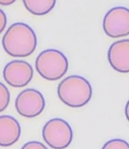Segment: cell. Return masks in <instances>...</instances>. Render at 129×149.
I'll return each mask as SVG.
<instances>
[{
    "label": "cell",
    "instance_id": "6da1fadb",
    "mask_svg": "<svg viewBox=\"0 0 129 149\" xmlns=\"http://www.w3.org/2000/svg\"><path fill=\"white\" fill-rule=\"evenodd\" d=\"M2 46L10 56H29L37 48V36L35 30L26 23H14L3 36Z\"/></svg>",
    "mask_w": 129,
    "mask_h": 149
},
{
    "label": "cell",
    "instance_id": "7a4b0ae2",
    "mask_svg": "<svg viewBox=\"0 0 129 149\" xmlns=\"http://www.w3.org/2000/svg\"><path fill=\"white\" fill-rule=\"evenodd\" d=\"M93 95L92 86L80 75H70L60 82L57 96L70 107H82L89 102Z\"/></svg>",
    "mask_w": 129,
    "mask_h": 149
},
{
    "label": "cell",
    "instance_id": "3957f363",
    "mask_svg": "<svg viewBox=\"0 0 129 149\" xmlns=\"http://www.w3.org/2000/svg\"><path fill=\"white\" fill-rule=\"evenodd\" d=\"M69 68L67 56L57 49H46L37 55L35 69L37 73L49 81H56L64 76Z\"/></svg>",
    "mask_w": 129,
    "mask_h": 149
},
{
    "label": "cell",
    "instance_id": "277c9868",
    "mask_svg": "<svg viewBox=\"0 0 129 149\" xmlns=\"http://www.w3.org/2000/svg\"><path fill=\"white\" fill-rule=\"evenodd\" d=\"M45 143L53 149H66L72 143L71 125L62 118H53L44 125L42 132Z\"/></svg>",
    "mask_w": 129,
    "mask_h": 149
},
{
    "label": "cell",
    "instance_id": "5b68a950",
    "mask_svg": "<svg viewBox=\"0 0 129 149\" xmlns=\"http://www.w3.org/2000/svg\"><path fill=\"white\" fill-rule=\"evenodd\" d=\"M103 30L112 39L124 38L129 35V8L114 6L105 14Z\"/></svg>",
    "mask_w": 129,
    "mask_h": 149
},
{
    "label": "cell",
    "instance_id": "8992f818",
    "mask_svg": "<svg viewBox=\"0 0 129 149\" xmlns=\"http://www.w3.org/2000/svg\"><path fill=\"white\" fill-rule=\"evenodd\" d=\"M15 107L18 114L25 118L37 117L45 109V98L35 89L23 90L16 98Z\"/></svg>",
    "mask_w": 129,
    "mask_h": 149
},
{
    "label": "cell",
    "instance_id": "52a82bcc",
    "mask_svg": "<svg viewBox=\"0 0 129 149\" xmlns=\"http://www.w3.org/2000/svg\"><path fill=\"white\" fill-rule=\"evenodd\" d=\"M32 77V66L22 60L12 61L3 69V78L12 88H24L31 81Z\"/></svg>",
    "mask_w": 129,
    "mask_h": 149
},
{
    "label": "cell",
    "instance_id": "ba28073f",
    "mask_svg": "<svg viewBox=\"0 0 129 149\" xmlns=\"http://www.w3.org/2000/svg\"><path fill=\"white\" fill-rule=\"evenodd\" d=\"M107 60L117 72L129 73V39L112 43L107 52Z\"/></svg>",
    "mask_w": 129,
    "mask_h": 149
},
{
    "label": "cell",
    "instance_id": "9c48e42d",
    "mask_svg": "<svg viewBox=\"0 0 129 149\" xmlns=\"http://www.w3.org/2000/svg\"><path fill=\"white\" fill-rule=\"evenodd\" d=\"M21 136L19 122L10 115L0 116V146L10 147L18 142Z\"/></svg>",
    "mask_w": 129,
    "mask_h": 149
},
{
    "label": "cell",
    "instance_id": "30bf717a",
    "mask_svg": "<svg viewBox=\"0 0 129 149\" xmlns=\"http://www.w3.org/2000/svg\"><path fill=\"white\" fill-rule=\"evenodd\" d=\"M25 8L35 16H45L54 8L56 0H22Z\"/></svg>",
    "mask_w": 129,
    "mask_h": 149
},
{
    "label": "cell",
    "instance_id": "8fae6325",
    "mask_svg": "<svg viewBox=\"0 0 129 149\" xmlns=\"http://www.w3.org/2000/svg\"><path fill=\"white\" fill-rule=\"evenodd\" d=\"M10 101V94L8 87L0 81V113L6 109Z\"/></svg>",
    "mask_w": 129,
    "mask_h": 149
},
{
    "label": "cell",
    "instance_id": "7c38bea8",
    "mask_svg": "<svg viewBox=\"0 0 129 149\" xmlns=\"http://www.w3.org/2000/svg\"><path fill=\"white\" fill-rule=\"evenodd\" d=\"M101 149H129V143L122 139L109 140Z\"/></svg>",
    "mask_w": 129,
    "mask_h": 149
},
{
    "label": "cell",
    "instance_id": "4fadbf2b",
    "mask_svg": "<svg viewBox=\"0 0 129 149\" xmlns=\"http://www.w3.org/2000/svg\"><path fill=\"white\" fill-rule=\"evenodd\" d=\"M21 149H49V148L39 141H30L27 142V143H25Z\"/></svg>",
    "mask_w": 129,
    "mask_h": 149
},
{
    "label": "cell",
    "instance_id": "5bb4252c",
    "mask_svg": "<svg viewBox=\"0 0 129 149\" xmlns=\"http://www.w3.org/2000/svg\"><path fill=\"white\" fill-rule=\"evenodd\" d=\"M8 23V17L5 15V13L0 8V33L5 29Z\"/></svg>",
    "mask_w": 129,
    "mask_h": 149
},
{
    "label": "cell",
    "instance_id": "9a60e30c",
    "mask_svg": "<svg viewBox=\"0 0 129 149\" xmlns=\"http://www.w3.org/2000/svg\"><path fill=\"white\" fill-rule=\"evenodd\" d=\"M17 0H0V5L2 6H8V5H12V3H15Z\"/></svg>",
    "mask_w": 129,
    "mask_h": 149
},
{
    "label": "cell",
    "instance_id": "2e32d148",
    "mask_svg": "<svg viewBox=\"0 0 129 149\" xmlns=\"http://www.w3.org/2000/svg\"><path fill=\"white\" fill-rule=\"evenodd\" d=\"M125 116H126V119L129 122V100L127 101L126 107H125Z\"/></svg>",
    "mask_w": 129,
    "mask_h": 149
}]
</instances>
